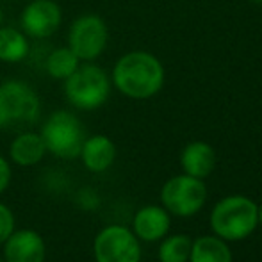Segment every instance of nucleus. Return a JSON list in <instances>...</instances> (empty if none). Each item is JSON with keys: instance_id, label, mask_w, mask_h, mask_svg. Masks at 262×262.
I'll use <instances>...</instances> for the list:
<instances>
[{"instance_id": "1", "label": "nucleus", "mask_w": 262, "mask_h": 262, "mask_svg": "<svg viewBox=\"0 0 262 262\" xmlns=\"http://www.w3.org/2000/svg\"><path fill=\"white\" fill-rule=\"evenodd\" d=\"M164 66L154 54L132 50L123 54L113 66L111 82L123 97L148 100L164 86Z\"/></svg>"}, {"instance_id": "2", "label": "nucleus", "mask_w": 262, "mask_h": 262, "mask_svg": "<svg viewBox=\"0 0 262 262\" xmlns=\"http://www.w3.org/2000/svg\"><path fill=\"white\" fill-rule=\"evenodd\" d=\"M210 230L227 243L245 241L259 227L257 204L246 194H228L210 210Z\"/></svg>"}, {"instance_id": "3", "label": "nucleus", "mask_w": 262, "mask_h": 262, "mask_svg": "<svg viewBox=\"0 0 262 262\" xmlns=\"http://www.w3.org/2000/svg\"><path fill=\"white\" fill-rule=\"evenodd\" d=\"M41 116V98L29 82L9 79L0 82V128L25 130Z\"/></svg>"}, {"instance_id": "4", "label": "nucleus", "mask_w": 262, "mask_h": 262, "mask_svg": "<svg viewBox=\"0 0 262 262\" xmlns=\"http://www.w3.org/2000/svg\"><path fill=\"white\" fill-rule=\"evenodd\" d=\"M111 75L97 62H80L79 68L64 80L62 93L73 109L97 111L111 97Z\"/></svg>"}, {"instance_id": "5", "label": "nucleus", "mask_w": 262, "mask_h": 262, "mask_svg": "<svg viewBox=\"0 0 262 262\" xmlns=\"http://www.w3.org/2000/svg\"><path fill=\"white\" fill-rule=\"evenodd\" d=\"M39 134L45 141L47 152L61 161L79 159L84 139L88 138L80 118L68 109L50 113L45 123L41 125Z\"/></svg>"}, {"instance_id": "6", "label": "nucleus", "mask_w": 262, "mask_h": 262, "mask_svg": "<svg viewBox=\"0 0 262 262\" xmlns=\"http://www.w3.org/2000/svg\"><path fill=\"white\" fill-rule=\"evenodd\" d=\"M109 43V29L105 20L97 13L79 14L66 32V47L80 62H93L105 52Z\"/></svg>"}, {"instance_id": "7", "label": "nucleus", "mask_w": 262, "mask_h": 262, "mask_svg": "<svg viewBox=\"0 0 262 262\" xmlns=\"http://www.w3.org/2000/svg\"><path fill=\"white\" fill-rule=\"evenodd\" d=\"M207 194L204 179L180 173L166 180L161 187V205L171 216L191 217L205 207Z\"/></svg>"}, {"instance_id": "8", "label": "nucleus", "mask_w": 262, "mask_h": 262, "mask_svg": "<svg viewBox=\"0 0 262 262\" xmlns=\"http://www.w3.org/2000/svg\"><path fill=\"white\" fill-rule=\"evenodd\" d=\"M95 262H141V241L125 225H107L93 239Z\"/></svg>"}, {"instance_id": "9", "label": "nucleus", "mask_w": 262, "mask_h": 262, "mask_svg": "<svg viewBox=\"0 0 262 262\" xmlns=\"http://www.w3.org/2000/svg\"><path fill=\"white\" fill-rule=\"evenodd\" d=\"M62 24V9L55 0H29L20 14V29L31 39L52 38Z\"/></svg>"}, {"instance_id": "10", "label": "nucleus", "mask_w": 262, "mask_h": 262, "mask_svg": "<svg viewBox=\"0 0 262 262\" xmlns=\"http://www.w3.org/2000/svg\"><path fill=\"white\" fill-rule=\"evenodd\" d=\"M4 262H45L47 243L39 232L32 228L14 230L4 243Z\"/></svg>"}, {"instance_id": "11", "label": "nucleus", "mask_w": 262, "mask_h": 262, "mask_svg": "<svg viewBox=\"0 0 262 262\" xmlns=\"http://www.w3.org/2000/svg\"><path fill=\"white\" fill-rule=\"evenodd\" d=\"M169 228L171 214L162 205L150 204L136 210L130 230L141 243H159L169 234Z\"/></svg>"}, {"instance_id": "12", "label": "nucleus", "mask_w": 262, "mask_h": 262, "mask_svg": "<svg viewBox=\"0 0 262 262\" xmlns=\"http://www.w3.org/2000/svg\"><path fill=\"white\" fill-rule=\"evenodd\" d=\"M118 150L114 141L105 134H93L84 139L79 159L82 166L91 173H104L114 164Z\"/></svg>"}, {"instance_id": "13", "label": "nucleus", "mask_w": 262, "mask_h": 262, "mask_svg": "<svg viewBox=\"0 0 262 262\" xmlns=\"http://www.w3.org/2000/svg\"><path fill=\"white\" fill-rule=\"evenodd\" d=\"M47 146L41 134L34 130H20L9 145V161L20 168H31L45 159Z\"/></svg>"}, {"instance_id": "14", "label": "nucleus", "mask_w": 262, "mask_h": 262, "mask_svg": "<svg viewBox=\"0 0 262 262\" xmlns=\"http://www.w3.org/2000/svg\"><path fill=\"white\" fill-rule=\"evenodd\" d=\"M180 166L186 175L207 179L216 166V152L205 141H191L180 154Z\"/></svg>"}, {"instance_id": "15", "label": "nucleus", "mask_w": 262, "mask_h": 262, "mask_svg": "<svg viewBox=\"0 0 262 262\" xmlns=\"http://www.w3.org/2000/svg\"><path fill=\"white\" fill-rule=\"evenodd\" d=\"M31 54V38L21 29L0 25V62L18 64Z\"/></svg>"}, {"instance_id": "16", "label": "nucleus", "mask_w": 262, "mask_h": 262, "mask_svg": "<svg viewBox=\"0 0 262 262\" xmlns=\"http://www.w3.org/2000/svg\"><path fill=\"white\" fill-rule=\"evenodd\" d=\"M189 262H234L227 241L217 235H200L193 241Z\"/></svg>"}, {"instance_id": "17", "label": "nucleus", "mask_w": 262, "mask_h": 262, "mask_svg": "<svg viewBox=\"0 0 262 262\" xmlns=\"http://www.w3.org/2000/svg\"><path fill=\"white\" fill-rule=\"evenodd\" d=\"M80 64V59L77 57L68 47H57L45 59V72L50 79L62 80L64 82Z\"/></svg>"}, {"instance_id": "18", "label": "nucleus", "mask_w": 262, "mask_h": 262, "mask_svg": "<svg viewBox=\"0 0 262 262\" xmlns=\"http://www.w3.org/2000/svg\"><path fill=\"white\" fill-rule=\"evenodd\" d=\"M157 250L159 262H189L193 239L187 234H171L162 237Z\"/></svg>"}, {"instance_id": "19", "label": "nucleus", "mask_w": 262, "mask_h": 262, "mask_svg": "<svg viewBox=\"0 0 262 262\" xmlns=\"http://www.w3.org/2000/svg\"><path fill=\"white\" fill-rule=\"evenodd\" d=\"M14 230H16V217H14V212L7 207L6 204L0 202V246L6 243V239L9 237Z\"/></svg>"}, {"instance_id": "20", "label": "nucleus", "mask_w": 262, "mask_h": 262, "mask_svg": "<svg viewBox=\"0 0 262 262\" xmlns=\"http://www.w3.org/2000/svg\"><path fill=\"white\" fill-rule=\"evenodd\" d=\"M13 180V168H11V161H7L6 157L0 156V194H4L7 191V187L11 186Z\"/></svg>"}, {"instance_id": "21", "label": "nucleus", "mask_w": 262, "mask_h": 262, "mask_svg": "<svg viewBox=\"0 0 262 262\" xmlns=\"http://www.w3.org/2000/svg\"><path fill=\"white\" fill-rule=\"evenodd\" d=\"M257 216H259V225L262 227V202L257 204Z\"/></svg>"}, {"instance_id": "22", "label": "nucleus", "mask_w": 262, "mask_h": 262, "mask_svg": "<svg viewBox=\"0 0 262 262\" xmlns=\"http://www.w3.org/2000/svg\"><path fill=\"white\" fill-rule=\"evenodd\" d=\"M2 24H4V9L0 7V25H2Z\"/></svg>"}, {"instance_id": "23", "label": "nucleus", "mask_w": 262, "mask_h": 262, "mask_svg": "<svg viewBox=\"0 0 262 262\" xmlns=\"http://www.w3.org/2000/svg\"><path fill=\"white\" fill-rule=\"evenodd\" d=\"M252 2H255V4H262V0H252Z\"/></svg>"}, {"instance_id": "24", "label": "nucleus", "mask_w": 262, "mask_h": 262, "mask_svg": "<svg viewBox=\"0 0 262 262\" xmlns=\"http://www.w3.org/2000/svg\"><path fill=\"white\" fill-rule=\"evenodd\" d=\"M0 262H4V259H2V255H0Z\"/></svg>"}]
</instances>
